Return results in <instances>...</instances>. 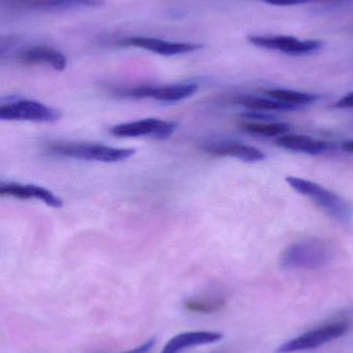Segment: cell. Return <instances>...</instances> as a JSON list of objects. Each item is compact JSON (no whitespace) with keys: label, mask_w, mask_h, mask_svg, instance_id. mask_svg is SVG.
<instances>
[{"label":"cell","mask_w":353,"mask_h":353,"mask_svg":"<svg viewBox=\"0 0 353 353\" xmlns=\"http://www.w3.org/2000/svg\"><path fill=\"white\" fill-rule=\"evenodd\" d=\"M223 339V334L218 332H186L172 337L161 353H180L197 346L217 343Z\"/></svg>","instance_id":"cell-13"},{"label":"cell","mask_w":353,"mask_h":353,"mask_svg":"<svg viewBox=\"0 0 353 353\" xmlns=\"http://www.w3.org/2000/svg\"><path fill=\"white\" fill-rule=\"evenodd\" d=\"M342 148H343V150H345L346 152L352 153L353 154V140L344 142L343 145H342Z\"/></svg>","instance_id":"cell-23"},{"label":"cell","mask_w":353,"mask_h":353,"mask_svg":"<svg viewBox=\"0 0 353 353\" xmlns=\"http://www.w3.org/2000/svg\"><path fill=\"white\" fill-rule=\"evenodd\" d=\"M265 92L271 99L300 108L315 103L319 99L318 95L312 94V93L300 92V91L289 90V89H271V90H265Z\"/></svg>","instance_id":"cell-18"},{"label":"cell","mask_w":353,"mask_h":353,"mask_svg":"<svg viewBox=\"0 0 353 353\" xmlns=\"http://www.w3.org/2000/svg\"><path fill=\"white\" fill-rule=\"evenodd\" d=\"M155 342H157L155 338H151V339L147 340L145 343L141 344L138 347L122 353H151V350L155 347Z\"/></svg>","instance_id":"cell-21"},{"label":"cell","mask_w":353,"mask_h":353,"mask_svg":"<svg viewBox=\"0 0 353 353\" xmlns=\"http://www.w3.org/2000/svg\"><path fill=\"white\" fill-rule=\"evenodd\" d=\"M178 124L173 121L147 118L137 121L117 124L111 128V134L117 138H146L166 140L175 132Z\"/></svg>","instance_id":"cell-7"},{"label":"cell","mask_w":353,"mask_h":353,"mask_svg":"<svg viewBox=\"0 0 353 353\" xmlns=\"http://www.w3.org/2000/svg\"><path fill=\"white\" fill-rule=\"evenodd\" d=\"M52 154L66 159L97 163H115L126 161L135 154L134 149L115 148L93 143L56 142L48 147Z\"/></svg>","instance_id":"cell-2"},{"label":"cell","mask_w":353,"mask_h":353,"mask_svg":"<svg viewBox=\"0 0 353 353\" xmlns=\"http://www.w3.org/2000/svg\"><path fill=\"white\" fill-rule=\"evenodd\" d=\"M348 329H350V325L343 321L321 325L317 329L307 332V333L282 344L278 348L277 353H292L315 350V348L321 347L323 344L329 343V342L345 335Z\"/></svg>","instance_id":"cell-5"},{"label":"cell","mask_w":353,"mask_h":353,"mask_svg":"<svg viewBox=\"0 0 353 353\" xmlns=\"http://www.w3.org/2000/svg\"><path fill=\"white\" fill-rule=\"evenodd\" d=\"M280 148L309 155H319L333 149L334 145L302 134H284L276 140Z\"/></svg>","instance_id":"cell-14"},{"label":"cell","mask_w":353,"mask_h":353,"mask_svg":"<svg viewBox=\"0 0 353 353\" xmlns=\"http://www.w3.org/2000/svg\"><path fill=\"white\" fill-rule=\"evenodd\" d=\"M249 43L255 47L281 52L292 56L316 53L323 47L319 39H300L290 35H249Z\"/></svg>","instance_id":"cell-6"},{"label":"cell","mask_w":353,"mask_h":353,"mask_svg":"<svg viewBox=\"0 0 353 353\" xmlns=\"http://www.w3.org/2000/svg\"><path fill=\"white\" fill-rule=\"evenodd\" d=\"M240 128L248 134L255 136L273 138V137H282L287 134L290 130V125L284 122H244L240 124Z\"/></svg>","instance_id":"cell-17"},{"label":"cell","mask_w":353,"mask_h":353,"mask_svg":"<svg viewBox=\"0 0 353 353\" xmlns=\"http://www.w3.org/2000/svg\"><path fill=\"white\" fill-rule=\"evenodd\" d=\"M203 150L216 157H232L246 163H258L265 159L263 151L255 147L248 146L236 142L207 143L202 147Z\"/></svg>","instance_id":"cell-12"},{"label":"cell","mask_w":353,"mask_h":353,"mask_svg":"<svg viewBox=\"0 0 353 353\" xmlns=\"http://www.w3.org/2000/svg\"><path fill=\"white\" fill-rule=\"evenodd\" d=\"M61 117L58 110L27 99H8L0 105L2 121H29L49 123Z\"/></svg>","instance_id":"cell-4"},{"label":"cell","mask_w":353,"mask_h":353,"mask_svg":"<svg viewBox=\"0 0 353 353\" xmlns=\"http://www.w3.org/2000/svg\"><path fill=\"white\" fill-rule=\"evenodd\" d=\"M260 1L271 4V6H292L308 3V2L316 1V0H260Z\"/></svg>","instance_id":"cell-20"},{"label":"cell","mask_w":353,"mask_h":353,"mask_svg":"<svg viewBox=\"0 0 353 353\" xmlns=\"http://www.w3.org/2000/svg\"><path fill=\"white\" fill-rule=\"evenodd\" d=\"M14 58L16 61L27 65L44 64L53 68L56 72L66 70L68 64L66 56L61 52L46 46H32L19 50L15 53Z\"/></svg>","instance_id":"cell-11"},{"label":"cell","mask_w":353,"mask_h":353,"mask_svg":"<svg viewBox=\"0 0 353 353\" xmlns=\"http://www.w3.org/2000/svg\"><path fill=\"white\" fill-rule=\"evenodd\" d=\"M198 90V85L195 83H180V84L166 85V86L135 87L122 92L130 99H153L163 103H178L193 97Z\"/></svg>","instance_id":"cell-8"},{"label":"cell","mask_w":353,"mask_h":353,"mask_svg":"<svg viewBox=\"0 0 353 353\" xmlns=\"http://www.w3.org/2000/svg\"><path fill=\"white\" fill-rule=\"evenodd\" d=\"M336 109H353V92L348 93L345 97L337 101L334 105Z\"/></svg>","instance_id":"cell-22"},{"label":"cell","mask_w":353,"mask_h":353,"mask_svg":"<svg viewBox=\"0 0 353 353\" xmlns=\"http://www.w3.org/2000/svg\"><path fill=\"white\" fill-rule=\"evenodd\" d=\"M333 257L331 247L321 240L294 243L285 249L281 265L286 269H318L325 267Z\"/></svg>","instance_id":"cell-3"},{"label":"cell","mask_w":353,"mask_h":353,"mask_svg":"<svg viewBox=\"0 0 353 353\" xmlns=\"http://www.w3.org/2000/svg\"><path fill=\"white\" fill-rule=\"evenodd\" d=\"M238 105H242L250 111H294L300 110V107L290 105V103H283L281 101H277L275 99H265V97H250V95H244L240 97L236 101Z\"/></svg>","instance_id":"cell-16"},{"label":"cell","mask_w":353,"mask_h":353,"mask_svg":"<svg viewBox=\"0 0 353 353\" xmlns=\"http://www.w3.org/2000/svg\"><path fill=\"white\" fill-rule=\"evenodd\" d=\"M23 6L39 10H57L103 6L104 0H17Z\"/></svg>","instance_id":"cell-15"},{"label":"cell","mask_w":353,"mask_h":353,"mask_svg":"<svg viewBox=\"0 0 353 353\" xmlns=\"http://www.w3.org/2000/svg\"><path fill=\"white\" fill-rule=\"evenodd\" d=\"M182 306L190 312L209 314V313L221 310L225 306V300L221 298L199 299V300L198 299H190V300L184 301Z\"/></svg>","instance_id":"cell-19"},{"label":"cell","mask_w":353,"mask_h":353,"mask_svg":"<svg viewBox=\"0 0 353 353\" xmlns=\"http://www.w3.org/2000/svg\"><path fill=\"white\" fill-rule=\"evenodd\" d=\"M118 45L146 50L162 56L184 55L200 50L202 45L193 43H172L155 37H132L122 39Z\"/></svg>","instance_id":"cell-9"},{"label":"cell","mask_w":353,"mask_h":353,"mask_svg":"<svg viewBox=\"0 0 353 353\" xmlns=\"http://www.w3.org/2000/svg\"><path fill=\"white\" fill-rule=\"evenodd\" d=\"M0 195L20 199H37L51 208L60 209L64 201L45 187L35 184H22L16 182H2L0 184Z\"/></svg>","instance_id":"cell-10"},{"label":"cell","mask_w":353,"mask_h":353,"mask_svg":"<svg viewBox=\"0 0 353 353\" xmlns=\"http://www.w3.org/2000/svg\"><path fill=\"white\" fill-rule=\"evenodd\" d=\"M286 182L296 192L313 201L315 205H318L323 211L329 214L334 219L345 222V223L352 219V205L337 193L325 188L313 181L298 178V176H287Z\"/></svg>","instance_id":"cell-1"}]
</instances>
